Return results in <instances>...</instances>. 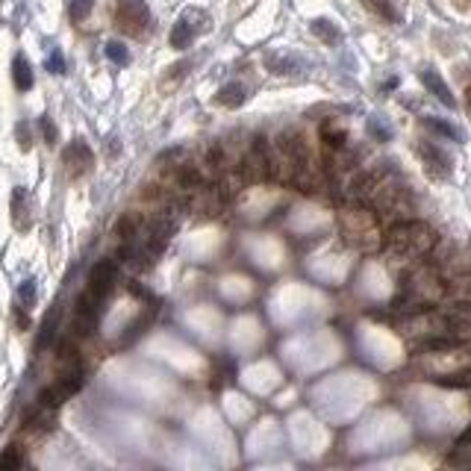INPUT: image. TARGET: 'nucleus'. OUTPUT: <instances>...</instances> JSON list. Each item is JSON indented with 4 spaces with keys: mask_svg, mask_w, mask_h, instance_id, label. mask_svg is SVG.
Here are the masks:
<instances>
[{
    "mask_svg": "<svg viewBox=\"0 0 471 471\" xmlns=\"http://www.w3.org/2000/svg\"><path fill=\"white\" fill-rule=\"evenodd\" d=\"M439 245V236L430 224L424 221H397L389 227L386 233V250L395 256V259H421V256H430L433 248Z\"/></svg>",
    "mask_w": 471,
    "mask_h": 471,
    "instance_id": "obj_1",
    "label": "nucleus"
},
{
    "mask_svg": "<svg viewBox=\"0 0 471 471\" xmlns=\"http://www.w3.org/2000/svg\"><path fill=\"white\" fill-rule=\"evenodd\" d=\"M115 277H118V263L115 259H100V263H94L91 271H89V283H86V292L91 298L103 300L112 292L115 286Z\"/></svg>",
    "mask_w": 471,
    "mask_h": 471,
    "instance_id": "obj_2",
    "label": "nucleus"
},
{
    "mask_svg": "<svg viewBox=\"0 0 471 471\" xmlns=\"http://www.w3.org/2000/svg\"><path fill=\"white\" fill-rule=\"evenodd\" d=\"M115 15H118V24L135 36L151 24V9L144 0H118V12Z\"/></svg>",
    "mask_w": 471,
    "mask_h": 471,
    "instance_id": "obj_3",
    "label": "nucleus"
},
{
    "mask_svg": "<svg viewBox=\"0 0 471 471\" xmlns=\"http://www.w3.org/2000/svg\"><path fill=\"white\" fill-rule=\"evenodd\" d=\"M100 303L98 298H91L89 292H83L77 298V312H74V333L77 336H91L94 327L100 321Z\"/></svg>",
    "mask_w": 471,
    "mask_h": 471,
    "instance_id": "obj_4",
    "label": "nucleus"
},
{
    "mask_svg": "<svg viewBox=\"0 0 471 471\" xmlns=\"http://www.w3.org/2000/svg\"><path fill=\"white\" fill-rule=\"evenodd\" d=\"M418 156H421L427 174L439 177V180L451 177L454 162H451V156H448L442 148H439V144H433V142H418Z\"/></svg>",
    "mask_w": 471,
    "mask_h": 471,
    "instance_id": "obj_5",
    "label": "nucleus"
},
{
    "mask_svg": "<svg viewBox=\"0 0 471 471\" xmlns=\"http://www.w3.org/2000/svg\"><path fill=\"white\" fill-rule=\"evenodd\" d=\"M65 165H68V171L74 174V177H83L86 171H91V165H94V153L91 148L83 139H74L65 148Z\"/></svg>",
    "mask_w": 471,
    "mask_h": 471,
    "instance_id": "obj_6",
    "label": "nucleus"
},
{
    "mask_svg": "<svg viewBox=\"0 0 471 471\" xmlns=\"http://www.w3.org/2000/svg\"><path fill=\"white\" fill-rule=\"evenodd\" d=\"M418 77H421L424 89L430 91L433 98H436L439 103H442V107H448V109H457V98L451 94V89H448V83L442 80V74H439L436 68H424V71H421V74H418Z\"/></svg>",
    "mask_w": 471,
    "mask_h": 471,
    "instance_id": "obj_7",
    "label": "nucleus"
},
{
    "mask_svg": "<svg viewBox=\"0 0 471 471\" xmlns=\"http://www.w3.org/2000/svg\"><path fill=\"white\" fill-rule=\"evenodd\" d=\"M192 15H195V9H188V12H183L180 18H177V24L171 27V36H168L171 47H177V50H186V47L195 41V36L201 33V30H195V24H192Z\"/></svg>",
    "mask_w": 471,
    "mask_h": 471,
    "instance_id": "obj_8",
    "label": "nucleus"
},
{
    "mask_svg": "<svg viewBox=\"0 0 471 471\" xmlns=\"http://www.w3.org/2000/svg\"><path fill=\"white\" fill-rule=\"evenodd\" d=\"M12 83H15L18 91H30V89H33V83H36V77H33V65H30V59H27L24 54H18V56L12 59Z\"/></svg>",
    "mask_w": 471,
    "mask_h": 471,
    "instance_id": "obj_9",
    "label": "nucleus"
},
{
    "mask_svg": "<svg viewBox=\"0 0 471 471\" xmlns=\"http://www.w3.org/2000/svg\"><path fill=\"white\" fill-rule=\"evenodd\" d=\"M245 98H248V89L242 86V83H227V86H221L215 91V103L218 107H227V109L242 107Z\"/></svg>",
    "mask_w": 471,
    "mask_h": 471,
    "instance_id": "obj_10",
    "label": "nucleus"
},
{
    "mask_svg": "<svg viewBox=\"0 0 471 471\" xmlns=\"http://www.w3.org/2000/svg\"><path fill=\"white\" fill-rule=\"evenodd\" d=\"M56 327H59V303H54V309L45 316V321H41V330H39V339H36V351H45V348L54 344Z\"/></svg>",
    "mask_w": 471,
    "mask_h": 471,
    "instance_id": "obj_11",
    "label": "nucleus"
},
{
    "mask_svg": "<svg viewBox=\"0 0 471 471\" xmlns=\"http://www.w3.org/2000/svg\"><path fill=\"white\" fill-rule=\"evenodd\" d=\"M309 30H312V36L324 41V45H339V41H342V30L333 24L330 18H312Z\"/></svg>",
    "mask_w": 471,
    "mask_h": 471,
    "instance_id": "obj_12",
    "label": "nucleus"
},
{
    "mask_svg": "<svg viewBox=\"0 0 471 471\" xmlns=\"http://www.w3.org/2000/svg\"><path fill=\"white\" fill-rule=\"evenodd\" d=\"M321 139L327 142V148H333V151H342L344 144H348V133H344L342 127H336V124H324L321 127Z\"/></svg>",
    "mask_w": 471,
    "mask_h": 471,
    "instance_id": "obj_13",
    "label": "nucleus"
},
{
    "mask_svg": "<svg viewBox=\"0 0 471 471\" xmlns=\"http://www.w3.org/2000/svg\"><path fill=\"white\" fill-rule=\"evenodd\" d=\"M424 124L430 127L433 133H439V135H445V139H451V142H463V133H459L454 124H448V121H442V118H424Z\"/></svg>",
    "mask_w": 471,
    "mask_h": 471,
    "instance_id": "obj_14",
    "label": "nucleus"
},
{
    "mask_svg": "<svg viewBox=\"0 0 471 471\" xmlns=\"http://www.w3.org/2000/svg\"><path fill=\"white\" fill-rule=\"evenodd\" d=\"M107 59L115 62V65H130V50L124 47V41H107Z\"/></svg>",
    "mask_w": 471,
    "mask_h": 471,
    "instance_id": "obj_15",
    "label": "nucleus"
},
{
    "mask_svg": "<svg viewBox=\"0 0 471 471\" xmlns=\"http://www.w3.org/2000/svg\"><path fill=\"white\" fill-rule=\"evenodd\" d=\"M369 135H371V139H377V142H389L392 139V127L383 118H377V115H374V118H369Z\"/></svg>",
    "mask_w": 471,
    "mask_h": 471,
    "instance_id": "obj_16",
    "label": "nucleus"
},
{
    "mask_svg": "<svg viewBox=\"0 0 471 471\" xmlns=\"http://www.w3.org/2000/svg\"><path fill=\"white\" fill-rule=\"evenodd\" d=\"M369 6L374 9L377 15H383L386 21H392V24H397V21H401V15H397V9H395L392 0H369Z\"/></svg>",
    "mask_w": 471,
    "mask_h": 471,
    "instance_id": "obj_17",
    "label": "nucleus"
},
{
    "mask_svg": "<svg viewBox=\"0 0 471 471\" xmlns=\"http://www.w3.org/2000/svg\"><path fill=\"white\" fill-rule=\"evenodd\" d=\"M24 459H21V451L15 445H9L3 454H0V471H12V468H18Z\"/></svg>",
    "mask_w": 471,
    "mask_h": 471,
    "instance_id": "obj_18",
    "label": "nucleus"
},
{
    "mask_svg": "<svg viewBox=\"0 0 471 471\" xmlns=\"http://www.w3.org/2000/svg\"><path fill=\"white\" fill-rule=\"evenodd\" d=\"M298 65H300V62H298V59H289V56H283V59H274V56H271V59H268V68L274 71V74H292V71H295Z\"/></svg>",
    "mask_w": 471,
    "mask_h": 471,
    "instance_id": "obj_19",
    "label": "nucleus"
},
{
    "mask_svg": "<svg viewBox=\"0 0 471 471\" xmlns=\"http://www.w3.org/2000/svg\"><path fill=\"white\" fill-rule=\"evenodd\" d=\"M18 300H21V307H33V303H36V280H24V283H21Z\"/></svg>",
    "mask_w": 471,
    "mask_h": 471,
    "instance_id": "obj_20",
    "label": "nucleus"
},
{
    "mask_svg": "<svg viewBox=\"0 0 471 471\" xmlns=\"http://www.w3.org/2000/svg\"><path fill=\"white\" fill-rule=\"evenodd\" d=\"M94 0H71V18L74 21H86L91 15Z\"/></svg>",
    "mask_w": 471,
    "mask_h": 471,
    "instance_id": "obj_21",
    "label": "nucleus"
},
{
    "mask_svg": "<svg viewBox=\"0 0 471 471\" xmlns=\"http://www.w3.org/2000/svg\"><path fill=\"white\" fill-rule=\"evenodd\" d=\"M24 201H27V192L21 186H15V192H12V218H15L18 227H21V215H24Z\"/></svg>",
    "mask_w": 471,
    "mask_h": 471,
    "instance_id": "obj_22",
    "label": "nucleus"
},
{
    "mask_svg": "<svg viewBox=\"0 0 471 471\" xmlns=\"http://www.w3.org/2000/svg\"><path fill=\"white\" fill-rule=\"evenodd\" d=\"M39 124H41V135H45V142L50 144V148H54L56 144V139H59V130H56V124L47 118V115H41L39 118Z\"/></svg>",
    "mask_w": 471,
    "mask_h": 471,
    "instance_id": "obj_23",
    "label": "nucleus"
},
{
    "mask_svg": "<svg viewBox=\"0 0 471 471\" xmlns=\"http://www.w3.org/2000/svg\"><path fill=\"white\" fill-rule=\"evenodd\" d=\"M15 133H18V144H21V151H30V148H33V133H30V124H27V121H18Z\"/></svg>",
    "mask_w": 471,
    "mask_h": 471,
    "instance_id": "obj_24",
    "label": "nucleus"
},
{
    "mask_svg": "<svg viewBox=\"0 0 471 471\" xmlns=\"http://www.w3.org/2000/svg\"><path fill=\"white\" fill-rule=\"evenodd\" d=\"M47 71L50 74H65V56H62V50H54V54L47 56Z\"/></svg>",
    "mask_w": 471,
    "mask_h": 471,
    "instance_id": "obj_25",
    "label": "nucleus"
},
{
    "mask_svg": "<svg viewBox=\"0 0 471 471\" xmlns=\"http://www.w3.org/2000/svg\"><path fill=\"white\" fill-rule=\"evenodd\" d=\"M465 94H468V107H471V86H468V91H465Z\"/></svg>",
    "mask_w": 471,
    "mask_h": 471,
    "instance_id": "obj_26",
    "label": "nucleus"
}]
</instances>
